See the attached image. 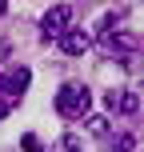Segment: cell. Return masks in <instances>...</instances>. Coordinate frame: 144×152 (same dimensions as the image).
I'll return each instance as SVG.
<instances>
[{
    "label": "cell",
    "instance_id": "4",
    "mask_svg": "<svg viewBox=\"0 0 144 152\" xmlns=\"http://www.w3.org/2000/svg\"><path fill=\"white\" fill-rule=\"evenodd\" d=\"M88 48H92V36L80 32V28H68V32L60 36V52H64V56H84Z\"/></svg>",
    "mask_w": 144,
    "mask_h": 152
},
{
    "label": "cell",
    "instance_id": "7",
    "mask_svg": "<svg viewBox=\"0 0 144 152\" xmlns=\"http://www.w3.org/2000/svg\"><path fill=\"white\" fill-rule=\"evenodd\" d=\"M84 124H88V132H96V136L108 128V120H104V116H84Z\"/></svg>",
    "mask_w": 144,
    "mask_h": 152
},
{
    "label": "cell",
    "instance_id": "3",
    "mask_svg": "<svg viewBox=\"0 0 144 152\" xmlns=\"http://www.w3.org/2000/svg\"><path fill=\"white\" fill-rule=\"evenodd\" d=\"M28 80H32V72H28V68H8L4 76H0V92H4L8 100H20V96H24V88H28Z\"/></svg>",
    "mask_w": 144,
    "mask_h": 152
},
{
    "label": "cell",
    "instance_id": "9",
    "mask_svg": "<svg viewBox=\"0 0 144 152\" xmlns=\"http://www.w3.org/2000/svg\"><path fill=\"white\" fill-rule=\"evenodd\" d=\"M8 108H12V104H8V100H0V120L8 116Z\"/></svg>",
    "mask_w": 144,
    "mask_h": 152
},
{
    "label": "cell",
    "instance_id": "1",
    "mask_svg": "<svg viewBox=\"0 0 144 152\" xmlns=\"http://www.w3.org/2000/svg\"><path fill=\"white\" fill-rule=\"evenodd\" d=\"M88 88H80V84H64L60 92H56V112L64 116V120H80V116H88Z\"/></svg>",
    "mask_w": 144,
    "mask_h": 152
},
{
    "label": "cell",
    "instance_id": "8",
    "mask_svg": "<svg viewBox=\"0 0 144 152\" xmlns=\"http://www.w3.org/2000/svg\"><path fill=\"white\" fill-rule=\"evenodd\" d=\"M20 144H24V152H44V148H40V140H36V136H32V132H28V136H24V140H20Z\"/></svg>",
    "mask_w": 144,
    "mask_h": 152
},
{
    "label": "cell",
    "instance_id": "2",
    "mask_svg": "<svg viewBox=\"0 0 144 152\" xmlns=\"http://www.w3.org/2000/svg\"><path fill=\"white\" fill-rule=\"evenodd\" d=\"M68 24H72V8L68 4H56V8H48V16L40 20V40H60L64 32H68Z\"/></svg>",
    "mask_w": 144,
    "mask_h": 152
},
{
    "label": "cell",
    "instance_id": "5",
    "mask_svg": "<svg viewBox=\"0 0 144 152\" xmlns=\"http://www.w3.org/2000/svg\"><path fill=\"white\" fill-rule=\"evenodd\" d=\"M48 152H80V140H76L72 132H68V136H60V140H56V144L48 148Z\"/></svg>",
    "mask_w": 144,
    "mask_h": 152
},
{
    "label": "cell",
    "instance_id": "6",
    "mask_svg": "<svg viewBox=\"0 0 144 152\" xmlns=\"http://www.w3.org/2000/svg\"><path fill=\"white\" fill-rule=\"evenodd\" d=\"M136 108H140V96H136V92H124V88H120V112H128V116H132Z\"/></svg>",
    "mask_w": 144,
    "mask_h": 152
},
{
    "label": "cell",
    "instance_id": "10",
    "mask_svg": "<svg viewBox=\"0 0 144 152\" xmlns=\"http://www.w3.org/2000/svg\"><path fill=\"white\" fill-rule=\"evenodd\" d=\"M4 12H8V8H4V4H0V16H4Z\"/></svg>",
    "mask_w": 144,
    "mask_h": 152
}]
</instances>
